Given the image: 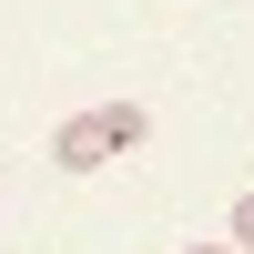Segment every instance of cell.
<instances>
[{"label":"cell","instance_id":"obj_4","mask_svg":"<svg viewBox=\"0 0 254 254\" xmlns=\"http://www.w3.org/2000/svg\"><path fill=\"white\" fill-rule=\"evenodd\" d=\"M183 254H244V244H234V234H224V244H183Z\"/></svg>","mask_w":254,"mask_h":254},{"label":"cell","instance_id":"obj_1","mask_svg":"<svg viewBox=\"0 0 254 254\" xmlns=\"http://www.w3.org/2000/svg\"><path fill=\"white\" fill-rule=\"evenodd\" d=\"M112 153H122V142H112V122H102V112H71V122L51 132V163H61V173H102Z\"/></svg>","mask_w":254,"mask_h":254},{"label":"cell","instance_id":"obj_2","mask_svg":"<svg viewBox=\"0 0 254 254\" xmlns=\"http://www.w3.org/2000/svg\"><path fill=\"white\" fill-rule=\"evenodd\" d=\"M102 122H112V142H122V153L153 132V112H142V102H102Z\"/></svg>","mask_w":254,"mask_h":254},{"label":"cell","instance_id":"obj_3","mask_svg":"<svg viewBox=\"0 0 254 254\" xmlns=\"http://www.w3.org/2000/svg\"><path fill=\"white\" fill-rule=\"evenodd\" d=\"M224 234H234V244L254 254V193H234V214H224Z\"/></svg>","mask_w":254,"mask_h":254}]
</instances>
